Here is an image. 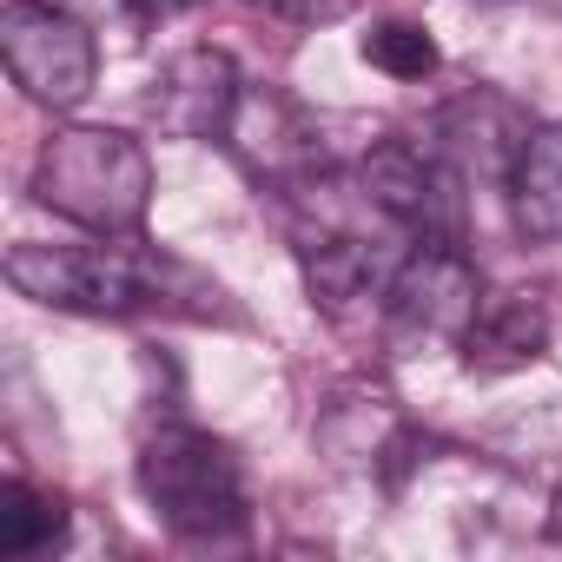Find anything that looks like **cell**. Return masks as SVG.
<instances>
[{"mask_svg": "<svg viewBox=\"0 0 562 562\" xmlns=\"http://www.w3.org/2000/svg\"><path fill=\"white\" fill-rule=\"evenodd\" d=\"M126 8H133L139 21H172V14H186V8H199V0H126Z\"/></svg>", "mask_w": 562, "mask_h": 562, "instance_id": "obj_11", "label": "cell"}, {"mask_svg": "<svg viewBox=\"0 0 562 562\" xmlns=\"http://www.w3.org/2000/svg\"><path fill=\"white\" fill-rule=\"evenodd\" d=\"M509 212H516L522 238H536V245L562 238V120L529 126V139L509 166Z\"/></svg>", "mask_w": 562, "mask_h": 562, "instance_id": "obj_8", "label": "cell"}, {"mask_svg": "<svg viewBox=\"0 0 562 562\" xmlns=\"http://www.w3.org/2000/svg\"><path fill=\"white\" fill-rule=\"evenodd\" d=\"M549 351V305L536 292H496L483 299L470 338H463V358L470 371H516V364H536Z\"/></svg>", "mask_w": 562, "mask_h": 562, "instance_id": "obj_7", "label": "cell"}, {"mask_svg": "<svg viewBox=\"0 0 562 562\" xmlns=\"http://www.w3.org/2000/svg\"><path fill=\"white\" fill-rule=\"evenodd\" d=\"M60 536H67V509L54 496H41L21 476L0 483V555H41Z\"/></svg>", "mask_w": 562, "mask_h": 562, "instance_id": "obj_9", "label": "cell"}, {"mask_svg": "<svg viewBox=\"0 0 562 562\" xmlns=\"http://www.w3.org/2000/svg\"><path fill=\"white\" fill-rule=\"evenodd\" d=\"M358 54H364L378 74H391V80H430V74L443 67L430 27H417V21H378Z\"/></svg>", "mask_w": 562, "mask_h": 562, "instance_id": "obj_10", "label": "cell"}, {"mask_svg": "<svg viewBox=\"0 0 562 562\" xmlns=\"http://www.w3.org/2000/svg\"><path fill=\"white\" fill-rule=\"evenodd\" d=\"M0 60L34 106L54 113H74L100 80V47L87 21H74L54 0H8L0 8Z\"/></svg>", "mask_w": 562, "mask_h": 562, "instance_id": "obj_4", "label": "cell"}, {"mask_svg": "<svg viewBox=\"0 0 562 562\" xmlns=\"http://www.w3.org/2000/svg\"><path fill=\"white\" fill-rule=\"evenodd\" d=\"M34 199L100 238H126L153 205V159L120 126H60L34 159Z\"/></svg>", "mask_w": 562, "mask_h": 562, "instance_id": "obj_1", "label": "cell"}, {"mask_svg": "<svg viewBox=\"0 0 562 562\" xmlns=\"http://www.w3.org/2000/svg\"><path fill=\"white\" fill-rule=\"evenodd\" d=\"M285 8H292V14H305V21H338L351 0H285Z\"/></svg>", "mask_w": 562, "mask_h": 562, "instance_id": "obj_12", "label": "cell"}, {"mask_svg": "<svg viewBox=\"0 0 562 562\" xmlns=\"http://www.w3.org/2000/svg\"><path fill=\"white\" fill-rule=\"evenodd\" d=\"M8 285L34 305L93 312V318H126V312H146L159 299L153 271L120 245H41V238H27L8 251Z\"/></svg>", "mask_w": 562, "mask_h": 562, "instance_id": "obj_3", "label": "cell"}, {"mask_svg": "<svg viewBox=\"0 0 562 562\" xmlns=\"http://www.w3.org/2000/svg\"><path fill=\"white\" fill-rule=\"evenodd\" d=\"M549 8H562V0H549Z\"/></svg>", "mask_w": 562, "mask_h": 562, "instance_id": "obj_13", "label": "cell"}, {"mask_svg": "<svg viewBox=\"0 0 562 562\" xmlns=\"http://www.w3.org/2000/svg\"><path fill=\"white\" fill-rule=\"evenodd\" d=\"M139 496L153 503V516L172 536H192V542L245 529L238 457L218 437L192 430V424H166V430L146 437V450H139Z\"/></svg>", "mask_w": 562, "mask_h": 562, "instance_id": "obj_2", "label": "cell"}, {"mask_svg": "<svg viewBox=\"0 0 562 562\" xmlns=\"http://www.w3.org/2000/svg\"><path fill=\"white\" fill-rule=\"evenodd\" d=\"M238 100H245V87H238L232 54L225 47H186L153 74L146 113L166 139H218V133H232Z\"/></svg>", "mask_w": 562, "mask_h": 562, "instance_id": "obj_6", "label": "cell"}, {"mask_svg": "<svg viewBox=\"0 0 562 562\" xmlns=\"http://www.w3.org/2000/svg\"><path fill=\"white\" fill-rule=\"evenodd\" d=\"M483 312V285H476V265L450 245V238H424L397 278H391V299H384V325L397 338H417V345H457L470 338Z\"/></svg>", "mask_w": 562, "mask_h": 562, "instance_id": "obj_5", "label": "cell"}]
</instances>
